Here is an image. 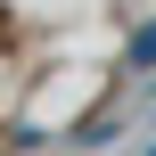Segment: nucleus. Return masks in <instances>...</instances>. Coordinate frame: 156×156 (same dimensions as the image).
<instances>
[{"instance_id": "nucleus-1", "label": "nucleus", "mask_w": 156, "mask_h": 156, "mask_svg": "<svg viewBox=\"0 0 156 156\" xmlns=\"http://www.w3.org/2000/svg\"><path fill=\"white\" fill-rule=\"evenodd\" d=\"M123 74H156V25H140L123 41Z\"/></svg>"}, {"instance_id": "nucleus-2", "label": "nucleus", "mask_w": 156, "mask_h": 156, "mask_svg": "<svg viewBox=\"0 0 156 156\" xmlns=\"http://www.w3.org/2000/svg\"><path fill=\"white\" fill-rule=\"evenodd\" d=\"M148 156H156V148H148Z\"/></svg>"}]
</instances>
